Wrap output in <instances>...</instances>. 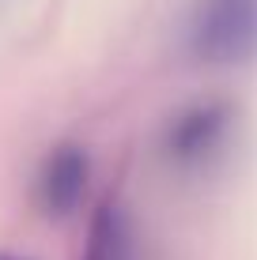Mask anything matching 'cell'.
<instances>
[{
    "mask_svg": "<svg viewBox=\"0 0 257 260\" xmlns=\"http://www.w3.org/2000/svg\"><path fill=\"white\" fill-rule=\"evenodd\" d=\"M193 53L208 64H242L257 53V0H205L189 30Z\"/></svg>",
    "mask_w": 257,
    "mask_h": 260,
    "instance_id": "6da1fadb",
    "label": "cell"
},
{
    "mask_svg": "<svg viewBox=\"0 0 257 260\" xmlns=\"http://www.w3.org/2000/svg\"><path fill=\"white\" fill-rule=\"evenodd\" d=\"M0 260H26V256H15V253H0Z\"/></svg>",
    "mask_w": 257,
    "mask_h": 260,
    "instance_id": "5b68a950",
    "label": "cell"
},
{
    "mask_svg": "<svg viewBox=\"0 0 257 260\" xmlns=\"http://www.w3.org/2000/svg\"><path fill=\"white\" fill-rule=\"evenodd\" d=\"M79 260H136L132 226L121 204L113 200L99 204V211L91 215V226H87V245Z\"/></svg>",
    "mask_w": 257,
    "mask_h": 260,
    "instance_id": "277c9868",
    "label": "cell"
},
{
    "mask_svg": "<svg viewBox=\"0 0 257 260\" xmlns=\"http://www.w3.org/2000/svg\"><path fill=\"white\" fill-rule=\"evenodd\" d=\"M87 177H91V162L79 143H57L49 151L38 174V200L49 219H65L83 204Z\"/></svg>",
    "mask_w": 257,
    "mask_h": 260,
    "instance_id": "3957f363",
    "label": "cell"
},
{
    "mask_svg": "<svg viewBox=\"0 0 257 260\" xmlns=\"http://www.w3.org/2000/svg\"><path fill=\"white\" fill-rule=\"evenodd\" d=\"M231 136V110L223 102H197L182 110L166 128V158L182 170H197Z\"/></svg>",
    "mask_w": 257,
    "mask_h": 260,
    "instance_id": "7a4b0ae2",
    "label": "cell"
}]
</instances>
